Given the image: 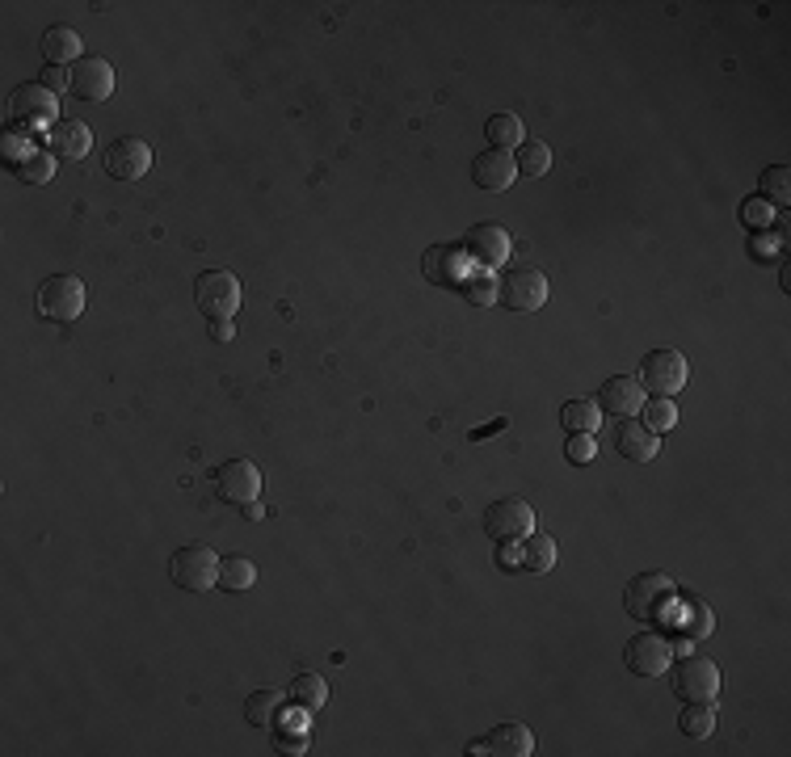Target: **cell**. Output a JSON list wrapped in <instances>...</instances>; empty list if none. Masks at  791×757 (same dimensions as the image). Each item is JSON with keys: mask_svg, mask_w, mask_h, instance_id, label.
<instances>
[{"mask_svg": "<svg viewBox=\"0 0 791 757\" xmlns=\"http://www.w3.org/2000/svg\"><path fill=\"white\" fill-rule=\"evenodd\" d=\"M669 690L678 694L682 703H716L720 694V665L712 657H699V652H691V657H682L678 665H669Z\"/></svg>", "mask_w": 791, "mask_h": 757, "instance_id": "1", "label": "cell"}, {"mask_svg": "<svg viewBox=\"0 0 791 757\" xmlns=\"http://www.w3.org/2000/svg\"><path fill=\"white\" fill-rule=\"evenodd\" d=\"M194 303L207 320H232L240 308V278L232 270H207L194 278Z\"/></svg>", "mask_w": 791, "mask_h": 757, "instance_id": "2", "label": "cell"}, {"mask_svg": "<svg viewBox=\"0 0 791 757\" xmlns=\"http://www.w3.org/2000/svg\"><path fill=\"white\" fill-rule=\"evenodd\" d=\"M636 383L644 387V392H653V396L682 392V387H686V358H682V350H674V345H657V350H648L644 362H640Z\"/></svg>", "mask_w": 791, "mask_h": 757, "instance_id": "3", "label": "cell"}, {"mask_svg": "<svg viewBox=\"0 0 791 757\" xmlns=\"http://www.w3.org/2000/svg\"><path fill=\"white\" fill-rule=\"evenodd\" d=\"M669 602H674V577L669 572H640L623 593V606L632 619H665Z\"/></svg>", "mask_w": 791, "mask_h": 757, "instance_id": "4", "label": "cell"}, {"mask_svg": "<svg viewBox=\"0 0 791 757\" xmlns=\"http://www.w3.org/2000/svg\"><path fill=\"white\" fill-rule=\"evenodd\" d=\"M169 577L190 589V593H202L219 585V556L207 547V543H190V547H177L173 560H169Z\"/></svg>", "mask_w": 791, "mask_h": 757, "instance_id": "5", "label": "cell"}, {"mask_svg": "<svg viewBox=\"0 0 791 757\" xmlns=\"http://www.w3.org/2000/svg\"><path fill=\"white\" fill-rule=\"evenodd\" d=\"M535 530V509L522 497H501L484 509V535L493 543H522Z\"/></svg>", "mask_w": 791, "mask_h": 757, "instance_id": "6", "label": "cell"}, {"mask_svg": "<svg viewBox=\"0 0 791 757\" xmlns=\"http://www.w3.org/2000/svg\"><path fill=\"white\" fill-rule=\"evenodd\" d=\"M623 661L636 678H665V669L674 665V640L661 636V631H640V636L627 640Z\"/></svg>", "mask_w": 791, "mask_h": 757, "instance_id": "7", "label": "cell"}, {"mask_svg": "<svg viewBox=\"0 0 791 757\" xmlns=\"http://www.w3.org/2000/svg\"><path fill=\"white\" fill-rule=\"evenodd\" d=\"M38 312H43L47 320H76L80 312H85V282L72 278V274H55V278H43V286H38Z\"/></svg>", "mask_w": 791, "mask_h": 757, "instance_id": "8", "label": "cell"}, {"mask_svg": "<svg viewBox=\"0 0 791 757\" xmlns=\"http://www.w3.org/2000/svg\"><path fill=\"white\" fill-rule=\"evenodd\" d=\"M215 493L228 505H249L261 493V467L253 459H228L215 467Z\"/></svg>", "mask_w": 791, "mask_h": 757, "instance_id": "9", "label": "cell"}, {"mask_svg": "<svg viewBox=\"0 0 791 757\" xmlns=\"http://www.w3.org/2000/svg\"><path fill=\"white\" fill-rule=\"evenodd\" d=\"M510 232L501 228V223H472L468 236H463V253L468 261H476L480 270H497V265L510 261Z\"/></svg>", "mask_w": 791, "mask_h": 757, "instance_id": "10", "label": "cell"}, {"mask_svg": "<svg viewBox=\"0 0 791 757\" xmlns=\"http://www.w3.org/2000/svg\"><path fill=\"white\" fill-rule=\"evenodd\" d=\"M101 169H106L110 177H118V181H139L152 169V148L144 139L127 135V139H118V143H110V148L101 152Z\"/></svg>", "mask_w": 791, "mask_h": 757, "instance_id": "11", "label": "cell"}, {"mask_svg": "<svg viewBox=\"0 0 791 757\" xmlns=\"http://www.w3.org/2000/svg\"><path fill=\"white\" fill-rule=\"evenodd\" d=\"M497 299L510 312H539L543 303H547V278L539 270H514V274L501 278Z\"/></svg>", "mask_w": 791, "mask_h": 757, "instance_id": "12", "label": "cell"}, {"mask_svg": "<svg viewBox=\"0 0 791 757\" xmlns=\"http://www.w3.org/2000/svg\"><path fill=\"white\" fill-rule=\"evenodd\" d=\"M55 110H59V97L43 85V80H30V85H17L9 93V114L17 122H26V127L30 122H51Z\"/></svg>", "mask_w": 791, "mask_h": 757, "instance_id": "13", "label": "cell"}, {"mask_svg": "<svg viewBox=\"0 0 791 757\" xmlns=\"http://www.w3.org/2000/svg\"><path fill=\"white\" fill-rule=\"evenodd\" d=\"M80 101H106L114 93V68L101 55H85L72 64V85H68Z\"/></svg>", "mask_w": 791, "mask_h": 757, "instance_id": "14", "label": "cell"}, {"mask_svg": "<svg viewBox=\"0 0 791 757\" xmlns=\"http://www.w3.org/2000/svg\"><path fill=\"white\" fill-rule=\"evenodd\" d=\"M611 438H615V450H619V455L632 459V463L657 459V450H661L657 434H653V429H644L636 417H619L615 429H611Z\"/></svg>", "mask_w": 791, "mask_h": 757, "instance_id": "15", "label": "cell"}, {"mask_svg": "<svg viewBox=\"0 0 791 757\" xmlns=\"http://www.w3.org/2000/svg\"><path fill=\"white\" fill-rule=\"evenodd\" d=\"M644 404V387L632 375H611L598 387V408L611 417H636Z\"/></svg>", "mask_w": 791, "mask_h": 757, "instance_id": "16", "label": "cell"}, {"mask_svg": "<svg viewBox=\"0 0 791 757\" xmlns=\"http://www.w3.org/2000/svg\"><path fill=\"white\" fill-rule=\"evenodd\" d=\"M514 177H518L514 156L501 152V148H484V152L472 160V181H476L480 190H510Z\"/></svg>", "mask_w": 791, "mask_h": 757, "instance_id": "17", "label": "cell"}, {"mask_svg": "<svg viewBox=\"0 0 791 757\" xmlns=\"http://www.w3.org/2000/svg\"><path fill=\"white\" fill-rule=\"evenodd\" d=\"M47 143H51V152L59 160H80L93 148V131L85 127V122H76V118H59V122H51Z\"/></svg>", "mask_w": 791, "mask_h": 757, "instance_id": "18", "label": "cell"}, {"mask_svg": "<svg viewBox=\"0 0 791 757\" xmlns=\"http://www.w3.org/2000/svg\"><path fill=\"white\" fill-rule=\"evenodd\" d=\"M421 265L434 282H463L468 278V253L455 249V244H438V249H430L421 257Z\"/></svg>", "mask_w": 791, "mask_h": 757, "instance_id": "19", "label": "cell"}, {"mask_svg": "<svg viewBox=\"0 0 791 757\" xmlns=\"http://www.w3.org/2000/svg\"><path fill=\"white\" fill-rule=\"evenodd\" d=\"M489 753H497V757H526V753H535V732L526 728V724H518V720H505V724H497L489 732Z\"/></svg>", "mask_w": 791, "mask_h": 757, "instance_id": "20", "label": "cell"}, {"mask_svg": "<svg viewBox=\"0 0 791 757\" xmlns=\"http://www.w3.org/2000/svg\"><path fill=\"white\" fill-rule=\"evenodd\" d=\"M552 564H556V539H547V535H526L522 539V551H518V568H526V572H552Z\"/></svg>", "mask_w": 791, "mask_h": 757, "instance_id": "21", "label": "cell"}, {"mask_svg": "<svg viewBox=\"0 0 791 757\" xmlns=\"http://www.w3.org/2000/svg\"><path fill=\"white\" fill-rule=\"evenodd\" d=\"M560 421H564V429H573V434H598L602 408H598V400H569L560 408Z\"/></svg>", "mask_w": 791, "mask_h": 757, "instance_id": "22", "label": "cell"}, {"mask_svg": "<svg viewBox=\"0 0 791 757\" xmlns=\"http://www.w3.org/2000/svg\"><path fill=\"white\" fill-rule=\"evenodd\" d=\"M43 55H47V64H59L64 68V59H72V55H80V34L72 30V26H51L47 34H43Z\"/></svg>", "mask_w": 791, "mask_h": 757, "instance_id": "23", "label": "cell"}, {"mask_svg": "<svg viewBox=\"0 0 791 757\" xmlns=\"http://www.w3.org/2000/svg\"><path fill=\"white\" fill-rule=\"evenodd\" d=\"M291 703L303 707V711H320L324 703H329V682L316 678V673H299V678L291 682Z\"/></svg>", "mask_w": 791, "mask_h": 757, "instance_id": "24", "label": "cell"}, {"mask_svg": "<svg viewBox=\"0 0 791 757\" xmlns=\"http://www.w3.org/2000/svg\"><path fill=\"white\" fill-rule=\"evenodd\" d=\"M489 143H493V148H501V152L522 148V143H526L522 118H518V114H493V118H489Z\"/></svg>", "mask_w": 791, "mask_h": 757, "instance_id": "25", "label": "cell"}, {"mask_svg": "<svg viewBox=\"0 0 791 757\" xmlns=\"http://www.w3.org/2000/svg\"><path fill=\"white\" fill-rule=\"evenodd\" d=\"M514 169H518L522 177H543L547 169H552V148H547V143H539V139L522 143L518 156H514Z\"/></svg>", "mask_w": 791, "mask_h": 757, "instance_id": "26", "label": "cell"}, {"mask_svg": "<svg viewBox=\"0 0 791 757\" xmlns=\"http://www.w3.org/2000/svg\"><path fill=\"white\" fill-rule=\"evenodd\" d=\"M278 707H282V694H278V690H253L249 699H245V720H249L253 728L274 724V720H278Z\"/></svg>", "mask_w": 791, "mask_h": 757, "instance_id": "27", "label": "cell"}, {"mask_svg": "<svg viewBox=\"0 0 791 757\" xmlns=\"http://www.w3.org/2000/svg\"><path fill=\"white\" fill-rule=\"evenodd\" d=\"M678 728L691 736V741H703V736H712V728H716V707L712 703H686Z\"/></svg>", "mask_w": 791, "mask_h": 757, "instance_id": "28", "label": "cell"}, {"mask_svg": "<svg viewBox=\"0 0 791 757\" xmlns=\"http://www.w3.org/2000/svg\"><path fill=\"white\" fill-rule=\"evenodd\" d=\"M640 425L644 429H653V434H665V429H674L678 425V408H674V400L669 396H653L648 404H640Z\"/></svg>", "mask_w": 791, "mask_h": 757, "instance_id": "29", "label": "cell"}, {"mask_svg": "<svg viewBox=\"0 0 791 757\" xmlns=\"http://www.w3.org/2000/svg\"><path fill=\"white\" fill-rule=\"evenodd\" d=\"M17 173H22V181H30V186H43V181L55 177V152L34 148L26 160H17Z\"/></svg>", "mask_w": 791, "mask_h": 757, "instance_id": "30", "label": "cell"}, {"mask_svg": "<svg viewBox=\"0 0 791 757\" xmlns=\"http://www.w3.org/2000/svg\"><path fill=\"white\" fill-rule=\"evenodd\" d=\"M257 581V564L245 560V556H228L219 560V585L223 589H249Z\"/></svg>", "mask_w": 791, "mask_h": 757, "instance_id": "31", "label": "cell"}, {"mask_svg": "<svg viewBox=\"0 0 791 757\" xmlns=\"http://www.w3.org/2000/svg\"><path fill=\"white\" fill-rule=\"evenodd\" d=\"M674 623H678V631L686 640H703V636H712V627H716L712 606H707V602H695L686 615H674Z\"/></svg>", "mask_w": 791, "mask_h": 757, "instance_id": "32", "label": "cell"}, {"mask_svg": "<svg viewBox=\"0 0 791 757\" xmlns=\"http://www.w3.org/2000/svg\"><path fill=\"white\" fill-rule=\"evenodd\" d=\"M762 198L775 202V207H787V202H791V173L783 165L762 173Z\"/></svg>", "mask_w": 791, "mask_h": 757, "instance_id": "33", "label": "cell"}, {"mask_svg": "<svg viewBox=\"0 0 791 757\" xmlns=\"http://www.w3.org/2000/svg\"><path fill=\"white\" fill-rule=\"evenodd\" d=\"M463 291H468L472 303H480V308H489V303H497V278L493 270H476L463 278Z\"/></svg>", "mask_w": 791, "mask_h": 757, "instance_id": "34", "label": "cell"}, {"mask_svg": "<svg viewBox=\"0 0 791 757\" xmlns=\"http://www.w3.org/2000/svg\"><path fill=\"white\" fill-rule=\"evenodd\" d=\"M741 219L749 223V228H766V223L775 219V211H770V202L758 194V198H745L741 202Z\"/></svg>", "mask_w": 791, "mask_h": 757, "instance_id": "35", "label": "cell"}, {"mask_svg": "<svg viewBox=\"0 0 791 757\" xmlns=\"http://www.w3.org/2000/svg\"><path fill=\"white\" fill-rule=\"evenodd\" d=\"M564 455H569L573 463H590V459L598 455L594 434H573V438H569V446H564Z\"/></svg>", "mask_w": 791, "mask_h": 757, "instance_id": "36", "label": "cell"}, {"mask_svg": "<svg viewBox=\"0 0 791 757\" xmlns=\"http://www.w3.org/2000/svg\"><path fill=\"white\" fill-rule=\"evenodd\" d=\"M43 85L55 93V89H68L72 85V68H59V64H47L43 68Z\"/></svg>", "mask_w": 791, "mask_h": 757, "instance_id": "37", "label": "cell"}, {"mask_svg": "<svg viewBox=\"0 0 791 757\" xmlns=\"http://www.w3.org/2000/svg\"><path fill=\"white\" fill-rule=\"evenodd\" d=\"M30 152H34V148H22V139H17L13 131L5 135V156H17V160H26Z\"/></svg>", "mask_w": 791, "mask_h": 757, "instance_id": "38", "label": "cell"}, {"mask_svg": "<svg viewBox=\"0 0 791 757\" xmlns=\"http://www.w3.org/2000/svg\"><path fill=\"white\" fill-rule=\"evenodd\" d=\"M211 337L215 341H232V320H211Z\"/></svg>", "mask_w": 791, "mask_h": 757, "instance_id": "39", "label": "cell"}, {"mask_svg": "<svg viewBox=\"0 0 791 757\" xmlns=\"http://www.w3.org/2000/svg\"><path fill=\"white\" fill-rule=\"evenodd\" d=\"M245 518H253V522H257V518H266V509H261L257 501H249V505H245Z\"/></svg>", "mask_w": 791, "mask_h": 757, "instance_id": "40", "label": "cell"}, {"mask_svg": "<svg viewBox=\"0 0 791 757\" xmlns=\"http://www.w3.org/2000/svg\"><path fill=\"white\" fill-rule=\"evenodd\" d=\"M501 564L505 568H518V551H501Z\"/></svg>", "mask_w": 791, "mask_h": 757, "instance_id": "41", "label": "cell"}]
</instances>
